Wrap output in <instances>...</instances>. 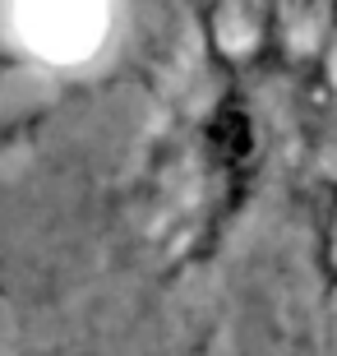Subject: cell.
I'll use <instances>...</instances> for the list:
<instances>
[{"label":"cell","instance_id":"6da1fadb","mask_svg":"<svg viewBox=\"0 0 337 356\" xmlns=\"http://www.w3.org/2000/svg\"><path fill=\"white\" fill-rule=\"evenodd\" d=\"M47 116H51L47 106H38V111H19V116H0V158H5L14 144H24V139L38 130Z\"/></svg>","mask_w":337,"mask_h":356},{"label":"cell","instance_id":"7a4b0ae2","mask_svg":"<svg viewBox=\"0 0 337 356\" xmlns=\"http://www.w3.org/2000/svg\"><path fill=\"white\" fill-rule=\"evenodd\" d=\"M24 65V56L19 51H5V47H0V74H10V70H19Z\"/></svg>","mask_w":337,"mask_h":356}]
</instances>
